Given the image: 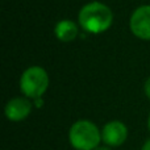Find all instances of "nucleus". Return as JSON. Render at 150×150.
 Masks as SVG:
<instances>
[{
    "mask_svg": "<svg viewBox=\"0 0 150 150\" xmlns=\"http://www.w3.org/2000/svg\"><path fill=\"white\" fill-rule=\"evenodd\" d=\"M145 93H146V96L150 99V78L146 80V83H145Z\"/></svg>",
    "mask_w": 150,
    "mask_h": 150,
    "instance_id": "8",
    "label": "nucleus"
},
{
    "mask_svg": "<svg viewBox=\"0 0 150 150\" xmlns=\"http://www.w3.org/2000/svg\"><path fill=\"white\" fill-rule=\"evenodd\" d=\"M49 76L47 73L40 66H32L21 75L20 88L26 98L40 99L47 90Z\"/></svg>",
    "mask_w": 150,
    "mask_h": 150,
    "instance_id": "3",
    "label": "nucleus"
},
{
    "mask_svg": "<svg viewBox=\"0 0 150 150\" xmlns=\"http://www.w3.org/2000/svg\"><path fill=\"white\" fill-rule=\"evenodd\" d=\"M142 150H150V140H148L142 146Z\"/></svg>",
    "mask_w": 150,
    "mask_h": 150,
    "instance_id": "9",
    "label": "nucleus"
},
{
    "mask_svg": "<svg viewBox=\"0 0 150 150\" xmlns=\"http://www.w3.org/2000/svg\"><path fill=\"white\" fill-rule=\"evenodd\" d=\"M69 141L76 150H95L101 141V132L90 120H79L71 125Z\"/></svg>",
    "mask_w": 150,
    "mask_h": 150,
    "instance_id": "2",
    "label": "nucleus"
},
{
    "mask_svg": "<svg viewBox=\"0 0 150 150\" xmlns=\"http://www.w3.org/2000/svg\"><path fill=\"white\" fill-rule=\"evenodd\" d=\"M95 150H112V149L108 148V146H98Z\"/></svg>",
    "mask_w": 150,
    "mask_h": 150,
    "instance_id": "10",
    "label": "nucleus"
},
{
    "mask_svg": "<svg viewBox=\"0 0 150 150\" xmlns=\"http://www.w3.org/2000/svg\"><path fill=\"white\" fill-rule=\"evenodd\" d=\"M130 30L141 40H150V7L142 5L130 17Z\"/></svg>",
    "mask_w": 150,
    "mask_h": 150,
    "instance_id": "4",
    "label": "nucleus"
},
{
    "mask_svg": "<svg viewBox=\"0 0 150 150\" xmlns=\"http://www.w3.org/2000/svg\"><path fill=\"white\" fill-rule=\"evenodd\" d=\"M5 116L11 121H23L30 115L32 103L26 98H13L5 105Z\"/></svg>",
    "mask_w": 150,
    "mask_h": 150,
    "instance_id": "6",
    "label": "nucleus"
},
{
    "mask_svg": "<svg viewBox=\"0 0 150 150\" xmlns=\"http://www.w3.org/2000/svg\"><path fill=\"white\" fill-rule=\"evenodd\" d=\"M55 36L63 42L74 41L78 36V26L71 20H62L55 25Z\"/></svg>",
    "mask_w": 150,
    "mask_h": 150,
    "instance_id": "7",
    "label": "nucleus"
},
{
    "mask_svg": "<svg viewBox=\"0 0 150 150\" xmlns=\"http://www.w3.org/2000/svg\"><path fill=\"white\" fill-rule=\"evenodd\" d=\"M112 11L99 1L88 3L79 12V24L88 33H103L112 25Z\"/></svg>",
    "mask_w": 150,
    "mask_h": 150,
    "instance_id": "1",
    "label": "nucleus"
},
{
    "mask_svg": "<svg viewBox=\"0 0 150 150\" xmlns=\"http://www.w3.org/2000/svg\"><path fill=\"white\" fill-rule=\"evenodd\" d=\"M128 128L119 120L109 121L101 130V141L108 146H120L127 141Z\"/></svg>",
    "mask_w": 150,
    "mask_h": 150,
    "instance_id": "5",
    "label": "nucleus"
},
{
    "mask_svg": "<svg viewBox=\"0 0 150 150\" xmlns=\"http://www.w3.org/2000/svg\"><path fill=\"white\" fill-rule=\"evenodd\" d=\"M148 127H149V130H150V113H149V119H148Z\"/></svg>",
    "mask_w": 150,
    "mask_h": 150,
    "instance_id": "11",
    "label": "nucleus"
}]
</instances>
